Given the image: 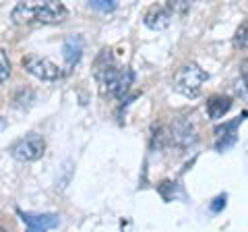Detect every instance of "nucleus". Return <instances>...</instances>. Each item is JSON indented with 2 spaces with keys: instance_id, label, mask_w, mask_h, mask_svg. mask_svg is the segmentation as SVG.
I'll return each mask as SVG.
<instances>
[{
  "instance_id": "nucleus-6",
  "label": "nucleus",
  "mask_w": 248,
  "mask_h": 232,
  "mask_svg": "<svg viewBox=\"0 0 248 232\" xmlns=\"http://www.w3.org/2000/svg\"><path fill=\"white\" fill-rule=\"evenodd\" d=\"M19 218L27 224V232H48L60 224L56 214H29V212H17Z\"/></svg>"
},
{
  "instance_id": "nucleus-11",
  "label": "nucleus",
  "mask_w": 248,
  "mask_h": 232,
  "mask_svg": "<svg viewBox=\"0 0 248 232\" xmlns=\"http://www.w3.org/2000/svg\"><path fill=\"white\" fill-rule=\"evenodd\" d=\"M9 77H11V60L9 54L0 48V83H4Z\"/></svg>"
},
{
  "instance_id": "nucleus-14",
  "label": "nucleus",
  "mask_w": 248,
  "mask_h": 232,
  "mask_svg": "<svg viewBox=\"0 0 248 232\" xmlns=\"http://www.w3.org/2000/svg\"><path fill=\"white\" fill-rule=\"evenodd\" d=\"M223 205H226V195H219V197H217L213 203H211V210H213V212H219Z\"/></svg>"
},
{
  "instance_id": "nucleus-17",
  "label": "nucleus",
  "mask_w": 248,
  "mask_h": 232,
  "mask_svg": "<svg viewBox=\"0 0 248 232\" xmlns=\"http://www.w3.org/2000/svg\"><path fill=\"white\" fill-rule=\"evenodd\" d=\"M0 232H6V230H4V228H0Z\"/></svg>"
},
{
  "instance_id": "nucleus-7",
  "label": "nucleus",
  "mask_w": 248,
  "mask_h": 232,
  "mask_svg": "<svg viewBox=\"0 0 248 232\" xmlns=\"http://www.w3.org/2000/svg\"><path fill=\"white\" fill-rule=\"evenodd\" d=\"M164 139H168L172 145H178V148H188V145L197 143V131L188 122H176L168 135H161Z\"/></svg>"
},
{
  "instance_id": "nucleus-3",
  "label": "nucleus",
  "mask_w": 248,
  "mask_h": 232,
  "mask_svg": "<svg viewBox=\"0 0 248 232\" xmlns=\"http://www.w3.org/2000/svg\"><path fill=\"white\" fill-rule=\"evenodd\" d=\"M207 79H209L207 71L201 68L197 63L184 65L174 75V91H178L184 98H197L203 91V85L207 83Z\"/></svg>"
},
{
  "instance_id": "nucleus-1",
  "label": "nucleus",
  "mask_w": 248,
  "mask_h": 232,
  "mask_svg": "<svg viewBox=\"0 0 248 232\" xmlns=\"http://www.w3.org/2000/svg\"><path fill=\"white\" fill-rule=\"evenodd\" d=\"M95 79L99 83V91L104 96L122 99L128 94L130 85L135 83V73L128 66L116 65L110 58L108 50H104V54L97 58V65H95Z\"/></svg>"
},
{
  "instance_id": "nucleus-16",
  "label": "nucleus",
  "mask_w": 248,
  "mask_h": 232,
  "mask_svg": "<svg viewBox=\"0 0 248 232\" xmlns=\"http://www.w3.org/2000/svg\"><path fill=\"white\" fill-rule=\"evenodd\" d=\"M4 127H6V122H4L2 116H0V129H4Z\"/></svg>"
},
{
  "instance_id": "nucleus-9",
  "label": "nucleus",
  "mask_w": 248,
  "mask_h": 232,
  "mask_svg": "<svg viewBox=\"0 0 248 232\" xmlns=\"http://www.w3.org/2000/svg\"><path fill=\"white\" fill-rule=\"evenodd\" d=\"M62 56L66 60V66L73 68L83 56V37L81 35H71L62 44Z\"/></svg>"
},
{
  "instance_id": "nucleus-8",
  "label": "nucleus",
  "mask_w": 248,
  "mask_h": 232,
  "mask_svg": "<svg viewBox=\"0 0 248 232\" xmlns=\"http://www.w3.org/2000/svg\"><path fill=\"white\" fill-rule=\"evenodd\" d=\"M172 11H170V6L168 4H155L151 6L149 11L145 13V25L149 27V29H155V32H161V29H166L170 23H172Z\"/></svg>"
},
{
  "instance_id": "nucleus-5",
  "label": "nucleus",
  "mask_w": 248,
  "mask_h": 232,
  "mask_svg": "<svg viewBox=\"0 0 248 232\" xmlns=\"http://www.w3.org/2000/svg\"><path fill=\"white\" fill-rule=\"evenodd\" d=\"M21 65L29 75H33L42 81H56L62 77V71L58 68V65H54L50 58H44L40 54H27V56H23Z\"/></svg>"
},
{
  "instance_id": "nucleus-10",
  "label": "nucleus",
  "mask_w": 248,
  "mask_h": 232,
  "mask_svg": "<svg viewBox=\"0 0 248 232\" xmlns=\"http://www.w3.org/2000/svg\"><path fill=\"white\" fill-rule=\"evenodd\" d=\"M230 108H232V99L230 98L213 96V98H209V102H207V114H209V118L219 120V118H223V114H228Z\"/></svg>"
},
{
  "instance_id": "nucleus-2",
  "label": "nucleus",
  "mask_w": 248,
  "mask_h": 232,
  "mask_svg": "<svg viewBox=\"0 0 248 232\" xmlns=\"http://www.w3.org/2000/svg\"><path fill=\"white\" fill-rule=\"evenodd\" d=\"M68 17V11L62 2L56 0H46V2H37V0H29V2H19L11 13V19L17 25H52V23H60Z\"/></svg>"
},
{
  "instance_id": "nucleus-4",
  "label": "nucleus",
  "mask_w": 248,
  "mask_h": 232,
  "mask_svg": "<svg viewBox=\"0 0 248 232\" xmlns=\"http://www.w3.org/2000/svg\"><path fill=\"white\" fill-rule=\"evenodd\" d=\"M11 156L19 162H35L44 156L46 151V141L42 135L37 133H29L25 137L17 139L13 145H11Z\"/></svg>"
},
{
  "instance_id": "nucleus-13",
  "label": "nucleus",
  "mask_w": 248,
  "mask_h": 232,
  "mask_svg": "<svg viewBox=\"0 0 248 232\" xmlns=\"http://www.w3.org/2000/svg\"><path fill=\"white\" fill-rule=\"evenodd\" d=\"M89 6L95 9V11H102V13H110V11L116 9V2L114 0H91Z\"/></svg>"
},
{
  "instance_id": "nucleus-12",
  "label": "nucleus",
  "mask_w": 248,
  "mask_h": 232,
  "mask_svg": "<svg viewBox=\"0 0 248 232\" xmlns=\"http://www.w3.org/2000/svg\"><path fill=\"white\" fill-rule=\"evenodd\" d=\"M234 46L236 48H244V46H248V19L242 21V25L238 27L236 37H234Z\"/></svg>"
},
{
  "instance_id": "nucleus-15",
  "label": "nucleus",
  "mask_w": 248,
  "mask_h": 232,
  "mask_svg": "<svg viewBox=\"0 0 248 232\" xmlns=\"http://www.w3.org/2000/svg\"><path fill=\"white\" fill-rule=\"evenodd\" d=\"M240 75H242V79L246 83V87H248V58L244 60L242 65H240Z\"/></svg>"
}]
</instances>
